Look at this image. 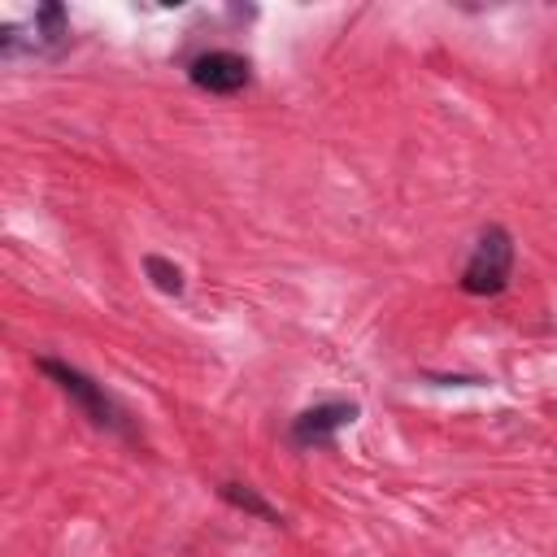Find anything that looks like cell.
I'll return each instance as SVG.
<instances>
[{"instance_id": "1", "label": "cell", "mask_w": 557, "mask_h": 557, "mask_svg": "<svg viewBox=\"0 0 557 557\" xmlns=\"http://www.w3.org/2000/svg\"><path fill=\"white\" fill-rule=\"evenodd\" d=\"M35 370L39 374H48L78 409H83V418H91V426H100V431H113V435H126V440H135V426H131V418H126V409L104 392V383H96L91 374H83L78 366H70V361H57V357H39L35 361Z\"/></svg>"}, {"instance_id": "2", "label": "cell", "mask_w": 557, "mask_h": 557, "mask_svg": "<svg viewBox=\"0 0 557 557\" xmlns=\"http://www.w3.org/2000/svg\"><path fill=\"white\" fill-rule=\"evenodd\" d=\"M513 261H518L513 235L500 222H492V226L479 231V239H474V248H470V257L461 265L457 287L466 296H500L509 287V278H513Z\"/></svg>"}, {"instance_id": "3", "label": "cell", "mask_w": 557, "mask_h": 557, "mask_svg": "<svg viewBox=\"0 0 557 557\" xmlns=\"http://www.w3.org/2000/svg\"><path fill=\"white\" fill-rule=\"evenodd\" d=\"M187 78H191V87H200L209 96H235L252 83V61L231 48H209L187 61Z\"/></svg>"}, {"instance_id": "4", "label": "cell", "mask_w": 557, "mask_h": 557, "mask_svg": "<svg viewBox=\"0 0 557 557\" xmlns=\"http://www.w3.org/2000/svg\"><path fill=\"white\" fill-rule=\"evenodd\" d=\"M357 413H361V409H357L352 400H322V405L300 409V413L292 418L287 440H292L296 448H326L344 426L357 422Z\"/></svg>"}, {"instance_id": "5", "label": "cell", "mask_w": 557, "mask_h": 557, "mask_svg": "<svg viewBox=\"0 0 557 557\" xmlns=\"http://www.w3.org/2000/svg\"><path fill=\"white\" fill-rule=\"evenodd\" d=\"M218 496H222L226 505H235V509H244V513L261 518L265 527H278V522H283V518H278V509H274V505H265L248 483H231V479H226V483H218Z\"/></svg>"}, {"instance_id": "6", "label": "cell", "mask_w": 557, "mask_h": 557, "mask_svg": "<svg viewBox=\"0 0 557 557\" xmlns=\"http://www.w3.org/2000/svg\"><path fill=\"white\" fill-rule=\"evenodd\" d=\"M144 274H148L152 287L165 292V296H178V292H183V270H178L174 261H165L161 252H148V257H144Z\"/></svg>"}]
</instances>
